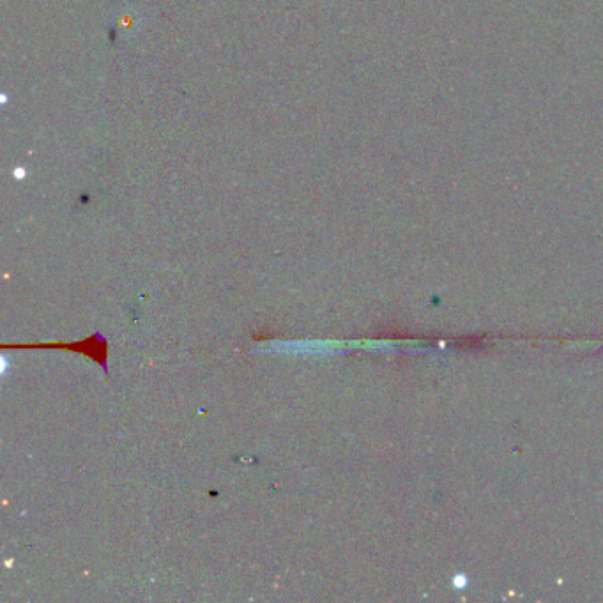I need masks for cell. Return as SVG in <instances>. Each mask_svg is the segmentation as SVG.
Returning <instances> with one entry per match:
<instances>
[{
  "instance_id": "obj_1",
  "label": "cell",
  "mask_w": 603,
  "mask_h": 603,
  "mask_svg": "<svg viewBox=\"0 0 603 603\" xmlns=\"http://www.w3.org/2000/svg\"><path fill=\"white\" fill-rule=\"evenodd\" d=\"M2 349H16V351H29V349H54V351L78 352L82 356L92 359L100 367L107 370L108 342L100 333L82 338L78 342H48V344H13L2 345Z\"/></svg>"
}]
</instances>
